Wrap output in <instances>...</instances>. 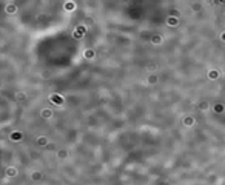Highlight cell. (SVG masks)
<instances>
[{"label":"cell","instance_id":"3957f363","mask_svg":"<svg viewBox=\"0 0 225 185\" xmlns=\"http://www.w3.org/2000/svg\"><path fill=\"white\" fill-rule=\"evenodd\" d=\"M40 116L43 119H51L52 116H54V111H52L51 108H43L42 109V113H40Z\"/></svg>","mask_w":225,"mask_h":185},{"label":"cell","instance_id":"7402d4cb","mask_svg":"<svg viewBox=\"0 0 225 185\" xmlns=\"http://www.w3.org/2000/svg\"><path fill=\"white\" fill-rule=\"evenodd\" d=\"M45 148H46V150H56V143L54 142H48Z\"/></svg>","mask_w":225,"mask_h":185},{"label":"cell","instance_id":"9c48e42d","mask_svg":"<svg viewBox=\"0 0 225 185\" xmlns=\"http://www.w3.org/2000/svg\"><path fill=\"white\" fill-rule=\"evenodd\" d=\"M184 125L185 127H193L194 125V117L193 116H185L184 117Z\"/></svg>","mask_w":225,"mask_h":185},{"label":"cell","instance_id":"44dd1931","mask_svg":"<svg viewBox=\"0 0 225 185\" xmlns=\"http://www.w3.org/2000/svg\"><path fill=\"white\" fill-rule=\"evenodd\" d=\"M76 29H77L79 32H82L83 36H85V32H86V28H85V26H83V25H79V26H77V28H76Z\"/></svg>","mask_w":225,"mask_h":185},{"label":"cell","instance_id":"2e32d148","mask_svg":"<svg viewBox=\"0 0 225 185\" xmlns=\"http://www.w3.org/2000/svg\"><path fill=\"white\" fill-rule=\"evenodd\" d=\"M46 143H48V139L45 137V136H42V137L37 139V145L39 147H46Z\"/></svg>","mask_w":225,"mask_h":185},{"label":"cell","instance_id":"7a4b0ae2","mask_svg":"<svg viewBox=\"0 0 225 185\" xmlns=\"http://www.w3.org/2000/svg\"><path fill=\"white\" fill-rule=\"evenodd\" d=\"M9 139H11L13 142H20L22 139H23V133H22V131H17V130H16V131H13V133L9 134Z\"/></svg>","mask_w":225,"mask_h":185},{"label":"cell","instance_id":"5bb4252c","mask_svg":"<svg viewBox=\"0 0 225 185\" xmlns=\"http://www.w3.org/2000/svg\"><path fill=\"white\" fill-rule=\"evenodd\" d=\"M159 82V77L156 76V74H150V76H148V84L150 85H154V84H157Z\"/></svg>","mask_w":225,"mask_h":185},{"label":"cell","instance_id":"9a60e30c","mask_svg":"<svg viewBox=\"0 0 225 185\" xmlns=\"http://www.w3.org/2000/svg\"><path fill=\"white\" fill-rule=\"evenodd\" d=\"M63 8L66 9V11H74V9H76V3H74V2H66V3L63 5Z\"/></svg>","mask_w":225,"mask_h":185},{"label":"cell","instance_id":"f1b7e54d","mask_svg":"<svg viewBox=\"0 0 225 185\" xmlns=\"http://www.w3.org/2000/svg\"><path fill=\"white\" fill-rule=\"evenodd\" d=\"M207 2H208V3H214V0H207Z\"/></svg>","mask_w":225,"mask_h":185},{"label":"cell","instance_id":"cb8c5ba5","mask_svg":"<svg viewBox=\"0 0 225 185\" xmlns=\"http://www.w3.org/2000/svg\"><path fill=\"white\" fill-rule=\"evenodd\" d=\"M191 9H193V11H199V9H200V5H199V3H193V5H191Z\"/></svg>","mask_w":225,"mask_h":185},{"label":"cell","instance_id":"484cf974","mask_svg":"<svg viewBox=\"0 0 225 185\" xmlns=\"http://www.w3.org/2000/svg\"><path fill=\"white\" fill-rule=\"evenodd\" d=\"M214 3H219V5H225V0H214Z\"/></svg>","mask_w":225,"mask_h":185},{"label":"cell","instance_id":"8992f818","mask_svg":"<svg viewBox=\"0 0 225 185\" xmlns=\"http://www.w3.org/2000/svg\"><path fill=\"white\" fill-rule=\"evenodd\" d=\"M163 42V37L161 34H154V36H151V43L153 45H161Z\"/></svg>","mask_w":225,"mask_h":185},{"label":"cell","instance_id":"52a82bcc","mask_svg":"<svg viewBox=\"0 0 225 185\" xmlns=\"http://www.w3.org/2000/svg\"><path fill=\"white\" fill-rule=\"evenodd\" d=\"M83 56H85V59L93 60L94 57H96V51H94V50H90V48H88V50L83 51Z\"/></svg>","mask_w":225,"mask_h":185},{"label":"cell","instance_id":"4316f807","mask_svg":"<svg viewBox=\"0 0 225 185\" xmlns=\"http://www.w3.org/2000/svg\"><path fill=\"white\" fill-rule=\"evenodd\" d=\"M42 77H43V79H48V71H43V73H42Z\"/></svg>","mask_w":225,"mask_h":185},{"label":"cell","instance_id":"ffe728a7","mask_svg":"<svg viewBox=\"0 0 225 185\" xmlns=\"http://www.w3.org/2000/svg\"><path fill=\"white\" fill-rule=\"evenodd\" d=\"M72 37H74V39H82L83 34H82V32H79L77 29H74V31H72Z\"/></svg>","mask_w":225,"mask_h":185},{"label":"cell","instance_id":"ac0fdd59","mask_svg":"<svg viewBox=\"0 0 225 185\" xmlns=\"http://www.w3.org/2000/svg\"><path fill=\"white\" fill-rule=\"evenodd\" d=\"M66 156H68L66 150H59V151H57V157H59V159H65Z\"/></svg>","mask_w":225,"mask_h":185},{"label":"cell","instance_id":"d6986e66","mask_svg":"<svg viewBox=\"0 0 225 185\" xmlns=\"http://www.w3.org/2000/svg\"><path fill=\"white\" fill-rule=\"evenodd\" d=\"M170 16H173V17H177V19H179V17H181V11L174 8V9H171V11H170Z\"/></svg>","mask_w":225,"mask_h":185},{"label":"cell","instance_id":"8fae6325","mask_svg":"<svg viewBox=\"0 0 225 185\" xmlns=\"http://www.w3.org/2000/svg\"><path fill=\"white\" fill-rule=\"evenodd\" d=\"M197 107H199V111H208L210 109V103L207 100H202V102H199V105H197Z\"/></svg>","mask_w":225,"mask_h":185},{"label":"cell","instance_id":"83f0119b","mask_svg":"<svg viewBox=\"0 0 225 185\" xmlns=\"http://www.w3.org/2000/svg\"><path fill=\"white\" fill-rule=\"evenodd\" d=\"M220 39H222V40H224V42H225V31H224L222 34H220Z\"/></svg>","mask_w":225,"mask_h":185},{"label":"cell","instance_id":"277c9868","mask_svg":"<svg viewBox=\"0 0 225 185\" xmlns=\"http://www.w3.org/2000/svg\"><path fill=\"white\" fill-rule=\"evenodd\" d=\"M207 76H208L210 80H217V79L220 77V73L217 70H210L208 73H207Z\"/></svg>","mask_w":225,"mask_h":185},{"label":"cell","instance_id":"603a6c76","mask_svg":"<svg viewBox=\"0 0 225 185\" xmlns=\"http://www.w3.org/2000/svg\"><path fill=\"white\" fill-rule=\"evenodd\" d=\"M156 68H157V66H156V65H154V63H151V65H148V66H147V70H148V71H150V73H153V71L156 70Z\"/></svg>","mask_w":225,"mask_h":185},{"label":"cell","instance_id":"d4e9b609","mask_svg":"<svg viewBox=\"0 0 225 185\" xmlns=\"http://www.w3.org/2000/svg\"><path fill=\"white\" fill-rule=\"evenodd\" d=\"M85 23H86V25H93L94 22H93V19H91V17H86V19H85Z\"/></svg>","mask_w":225,"mask_h":185},{"label":"cell","instance_id":"e0dca14e","mask_svg":"<svg viewBox=\"0 0 225 185\" xmlns=\"http://www.w3.org/2000/svg\"><path fill=\"white\" fill-rule=\"evenodd\" d=\"M42 177H43V174H42L40 171H34L33 174H31V179H33V180H40Z\"/></svg>","mask_w":225,"mask_h":185},{"label":"cell","instance_id":"30bf717a","mask_svg":"<svg viewBox=\"0 0 225 185\" xmlns=\"http://www.w3.org/2000/svg\"><path fill=\"white\" fill-rule=\"evenodd\" d=\"M5 173H6V176L8 177H16L17 176V170L14 168V167H8L5 170Z\"/></svg>","mask_w":225,"mask_h":185},{"label":"cell","instance_id":"5b68a950","mask_svg":"<svg viewBox=\"0 0 225 185\" xmlns=\"http://www.w3.org/2000/svg\"><path fill=\"white\" fill-rule=\"evenodd\" d=\"M167 25L171 26V28H176V26L179 25V19L173 17V16H168V19H167Z\"/></svg>","mask_w":225,"mask_h":185},{"label":"cell","instance_id":"ba28073f","mask_svg":"<svg viewBox=\"0 0 225 185\" xmlns=\"http://www.w3.org/2000/svg\"><path fill=\"white\" fill-rule=\"evenodd\" d=\"M5 11L8 14H11V16H13V14H16L17 13V6L14 5V3H8V5H6V8H5Z\"/></svg>","mask_w":225,"mask_h":185},{"label":"cell","instance_id":"7c38bea8","mask_svg":"<svg viewBox=\"0 0 225 185\" xmlns=\"http://www.w3.org/2000/svg\"><path fill=\"white\" fill-rule=\"evenodd\" d=\"M213 111L217 113V114L224 113V103H219V102H217V103H214V105H213Z\"/></svg>","mask_w":225,"mask_h":185},{"label":"cell","instance_id":"6da1fadb","mask_svg":"<svg viewBox=\"0 0 225 185\" xmlns=\"http://www.w3.org/2000/svg\"><path fill=\"white\" fill-rule=\"evenodd\" d=\"M49 100H51L54 105H59V107H60V105H63V100L65 99H63V96H60V94L52 93L51 96H49Z\"/></svg>","mask_w":225,"mask_h":185},{"label":"cell","instance_id":"4fadbf2b","mask_svg":"<svg viewBox=\"0 0 225 185\" xmlns=\"http://www.w3.org/2000/svg\"><path fill=\"white\" fill-rule=\"evenodd\" d=\"M16 100L17 102H25L26 100V93H23V91L16 93Z\"/></svg>","mask_w":225,"mask_h":185}]
</instances>
